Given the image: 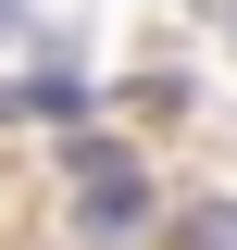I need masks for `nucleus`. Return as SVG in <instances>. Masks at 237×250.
Segmentation results:
<instances>
[{
  "label": "nucleus",
  "instance_id": "f257e3e1",
  "mask_svg": "<svg viewBox=\"0 0 237 250\" xmlns=\"http://www.w3.org/2000/svg\"><path fill=\"white\" fill-rule=\"evenodd\" d=\"M75 225H88V238H138L150 225V175L125 150H100V138L75 150Z\"/></svg>",
  "mask_w": 237,
  "mask_h": 250
},
{
  "label": "nucleus",
  "instance_id": "f03ea898",
  "mask_svg": "<svg viewBox=\"0 0 237 250\" xmlns=\"http://www.w3.org/2000/svg\"><path fill=\"white\" fill-rule=\"evenodd\" d=\"M187 250H237V213L212 200V213H187Z\"/></svg>",
  "mask_w": 237,
  "mask_h": 250
}]
</instances>
